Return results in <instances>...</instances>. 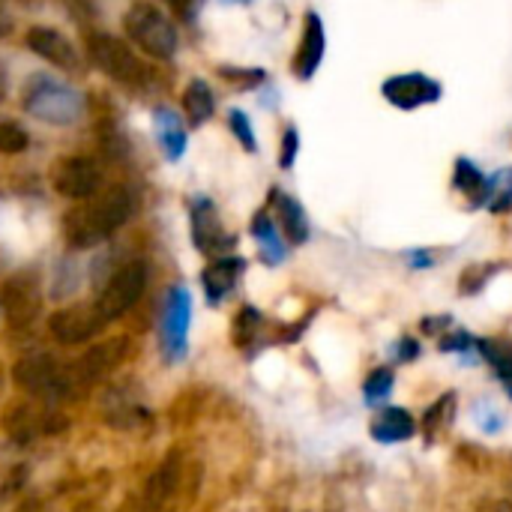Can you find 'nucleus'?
Segmentation results:
<instances>
[{
	"label": "nucleus",
	"mask_w": 512,
	"mask_h": 512,
	"mask_svg": "<svg viewBox=\"0 0 512 512\" xmlns=\"http://www.w3.org/2000/svg\"><path fill=\"white\" fill-rule=\"evenodd\" d=\"M132 216V195L123 186H111L87 204L75 207L66 216V240L72 249H90L102 240H108L126 219Z\"/></svg>",
	"instance_id": "obj_1"
},
{
	"label": "nucleus",
	"mask_w": 512,
	"mask_h": 512,
	"mask_svg": "<svg viewBox=\"0 0 512 512\" xmlns=\"http://www.w3.org/2000/svg\"><path fill=\"white\" fill-rule=\"evenodd\" d=\"M21 108L36 120L54 123V126H69L84 114V99L66 81H60L48 72H39L24 81Z\"/></svg>",
	"instance_id": "obj_2"
},
{
	"label": "nucleus",
	"mask_w": 512,
	"mask_h": 512,
	"mask_svg": "<svg viewBox=\"0 0 512 512\" xmlns=\"http://www.w3.org/2000/svg\"><path fill=\"white\" fill-rule=\"evenodd\" d=\"M126 36L153 60H171L177 54V27L174 21L156 9L153 3H135L129 6L123 18Z\"/></svg>",
	"instance_id": "obj_3"
},
{
	"label": "nucleus",
	"mask_w": 512,
	"mask_h": 512,
	"mask_svg": "<svg viewBox=\"0 0 512 512\" xmlns=\"http://www.w3.org/2000/svg\"><path fill=\"white\" fill-rule=\"evenodd\" d=\"M129 354V339H108V342H99L93 345L87 354H81L72 366H66V399L84 393L90 384L102 381L111 369H117Z\"/></svg>",
	"instance_id": "obj_4"
},
{
	"label": "nucleus",
	"mask_w": 512,
	"mask_h": 512,
	"mask_svg": "<svg viewBox=\"0 0 512 512\" xmlns=\"http://www.w3.org/2000/svg\"><path fill=\"white\" fill-rule=\"evenodd\" d=\"M144 288H147V264L144 261H129V264H123L108 279V285L102 288V294L96 297L93 306L111 324V321H117L120 315H126L141 300Z\"/></svg>",
	"instance_id": "obj_5"
},
{
	"label": "nucleus",
	"mask_w": 512,
	"mask_h": 512,
	"mask_svg": "<svg viewBox=\"0 0 512 512\" xmlns=\"http://www.w3.org/2000/svg\"><path fill=\"white\" fill-rule=\"evenodd\" d=\"M90 60L99 72H105L108 78H114L120 84H141L147 78V72H144L141 60L132 54V48L111 33L90 36Z\"/></svg>",
	"instance_id": "obj_6"
},
{
	"label": "nucleus",
	"mask_w": 512,
	"mask_h": 512,
	"mask_svg": "<svg viewBox=\"0 0 512 512\" xmlns=\"http://www.w3.org/2000/svg\"><path fill=\"white\" fill-rule=\"evenodd\" d=\"M66 366H60L54 357L48 354H33L15 363L12 369V381L18 390L42 396V399H66Z\"/></svg>",
	"instance_id": "obj_7"
},
{
	"label": "nucleus",
	"mask_w": 512,
	"mask_h": 512,
	"mask_svg": "<svg viewBox=\"0 0 512 512\" xmlns=\"http://www.w3.org/2000/svg\"><path fill=\"white\" fill-rule=\"evenodd\" d=\"M381 93L393 108L417 111L423 105H435L444 96V87L426 72H402V75H390L384 81Z\"/></svg>",
	"instance_id": "obj_8"
},
{
	"label": "nucleus",
	"mask_w": 512,
	"mask_h": 512,
	"mask_svg": "<svg viewBox=\"0 0 512 512\" xmlns=\"http://www.w3.org/2000/svg\"><path fill=\"white\" fill-rule=\"evenodd\" d=\"M0 306H3V315L9 318L12 327H30L42 309V291H39L36 276H30V273L12 276L3 285Z\"/></svg>",
	"instance_id": "obj_9"
},
{
	"label": "nucleus",
	"mask_w": 512,
	"mask_h": 512,
	"mask_svg": "<svg viewBox=\"0 0 512 512\" xmlns=\"http://www.w3.org/2000/svg\"><path fill=\"white\" fill-rule=\"evenodd\" d=\"M108 321L99 315L96 306H72V309H60L48 318V330L57 342L63 345H81L96 339V333H102Z\"/></svg>",
	"instance_id": "obj_10"
},
{
	"label": "nucleus",
	"mask_w": 512,
	"mask_h": 512,
	"mask_svg": "<svg viewBox=\"0 0 512 512\" xmlns=\"http://www.w3.org/2000/svg\"><path fill=\"white\" fill-rule=\"evenodd\" d=\"M66 426V420L54 411H36L33 405H12L3 417V429L15 444H30L39 435H54Z\"/></svg>",
	"instance_id": "obj_11"
},
{
	"label": "nucleus",
	"mask_w": 512,
	"mask_h": 512,
	"mask_svg": "<svg viewBox=\"0 0 512 512\" xmlns=\"http://www.w3.org/2000/svg\"><path fill=\"white\" fill-rule=\"evenodd\" d=\"M99 186H102V171H99V165L93 159H84V156L60 162V168L54 174V189L63 198H72V201L93 198L99 192Z\"/></svg>",
	"instance_id": "obj_12"
},
{
	"label": "nucleus",
	"mask_w": 512,
	"mask_h": 512,
	"mask_svg": "<svg viewBox=\"0 0 512 512\" xmlns=\"http://www.w3.org/2000/svg\"><path fill=\"white\" fill-rule=\"evenodd\" d=\"M324 51H327V33H324V21L318 12H306V27H303V36H300V48H297V57H294V75L300 81H309L321 60H324Z\"/></svg>",
	"instance_id": "obj_13"
},
{
	"label": "nucleus",
	"mask_w": 512,
	"mask_h": 512,
	"mask_svg": "<svg viewBox=\"0 0 512 512\" xmlns=\"http://www.w3.org/2000/svg\"><path fill=\"white\" fill-rule=\"evenodd\" d=\"M27 48L57 69H69V72L78 69V54H75L72 42L51 27H30L27 30Z\"/></svg>",
	"instance_id": "obj_14"
},
{
	"label": "nucleus",
	"mask_w": 512,
	"mask_h": 512,
	"mask_svg": "<svg viewBox=\"0 0 512 512\" xmlns=\"http://www.w3.org/2000/svg\"><path fill=\"white\" fill-rule=\"evenodd\" d=\"M177 480H180V456L177 453H168L162 459V465L150 474L147 486H144V501H141V512H156L177 489Z\"/></svg>",
	"instance_id": "obj_15"
},
{
	"label": "nucleus",
	"mask_w": 512,
	"mask_h": 512,
	"mask_svg": "<svg viewBox=\"0 0 512 512\" xmlns=\"http://www.w3.org/2000/svg\"><path fill=\"white\" fill-rule=\"evenodd\" d=\"M153 129H156L162 153L177 162L186 153V126L180 123V117L171 108H156L153 111Z\"/></svg>",
	"instance_id": "obj_16"
},
{
	"label": "nucleus",
	"mask_w": 512,
	"mask_h": 512,
	"mask_svg": "<svg viewBox=\"0 0 512 512\" xmlns=\"http://www.w3.org/2000/svg\"><path fill=\"white\" fill-rule=\"evenodd\" d=\"M192 237H195V246L201 252H216L222 246L219 219H216V210L207 198H198L192 204Z\"/></svg>",
	"instance_id": "obj_17"
},
{
	"label": "nucleus",
	"mask_w": 512,
	"mask_h": 512,
	"mask_svg": "<svg viewBox=\"0 0 512 512\" xmlns=\"http://www.w3.org/2000/svg\"><path fill=\"white\" fill-rule=\"evenodd\" d=\"M186 330H189V294L183 288H177L168 297V309H165V339L177 354L183 351Z\"/></svg>",
	"instance_id": "obj_18"
},
{
	"label": "nucleus",
	"mask_w": 512,
	"mask_h": 512,
	"mask_svg": "<svg viewBox=\"0 0 512 512\" xmlns=\"http://www.w3.org/2000/svg\"><path fill=\"white\" fill-rule=\"evenodd\" d=\"M243 273V261L240 258H219L213 267L204 270V288L210 303H219L237 282V276Z\"/></svg>",
	"instance_id": "obj_19"
},
{
	"label": "nucleus",
	"mask_w": 512,
	"mask_h": 512,
	"mask_svg": "<svg viewBox=\"0 0 512 512\" xmlns=\"http://www.w3.org/2000/svg\"><path fill=\"white\" fill-rule=\"evenodd\" d=\"M213 108H216V99H213V90L204 78H192L186 84V93H183V111L189 117L192 126H201L213 117Z\"/></svg>",
	"instance_id": "obj_20"
},
{
	"label": "nucleus",
	"mask_w": 512,
	"mask_h": 512,
	"mask_svg": "<svg viewBox=\"0 0 512 512\" xmlns=\"http://www.w3.org/2000/svg\"><path fill=\"white\" fill-rule=\"evenodd\" d=\"M276 198V207H279V219H282V228L288 234L291 243H306L309 240V219H306V210L300 207V201H294L291 195H273Z\"/></svg>",
	"instance_id": "obj_21"
},
{
	"label": "nucleus",
	"mask_w": 512,
	"mask_h": 512,
	"mask_svg": "<svg viewBox=\"0 0 512 512\" xmlns=\"http://www.w3.org/2000/svg\"><path fill=\"white\" fill-rule=\"evenodd\" d=\"M372 435L384 444H396V441H408L414 435V417L402 408L396 411H384L378 417V423L372 426Z\"/></svg>",
	"instance_id": "obj_22"
},
{
	"label": "nucleus",
	"mask_w": 512,
	"mask_h": 512,
	"mask_svg": "<svg viewBox=\"0 0 512 512\" xmlns=\"http://www.w3.org/2000/svg\"><path fill=\"white\" fill-rule=\"evenodd\" d=\"M486 183H489V177L471 162V159H456V174H453V186L459 189V192H465V195H471L477 204H483V198H486Z\"/></svg>",
	"instance_id": "obj_23"
},
{
	"label": "nucleus",
	"mask_w": 512,
	"mask_h": 512,
	"mask_svg": "<svg viewBox=\"0 0 512 512\" xmlns=\"http://www.w3.org/2000/svg\"><path fill=\"white\" fill-rule=\"evenodd\" d=\"M252 234H255L258 246H261V255H264L270 264H279V261L285 258V243L279 240V231H276V225L270 222L267 213H258V216H255Z\"/></svg>",
	"instance_id": "obj_24"
},
{
	"label": "nucleus",
	"mask_w": 512,
	"mask_h": 512,
	"mask_svg": "<svg viewBox=\"0 0 512 512\" xmlns=\"http://www.w3.org/2000/svg\"><path fill=\"white\" fill-rule=\"evenodd\" d=\"M483 204L492 210V213H504L512 207V168H501L489 177L486 183V198Z\"/></svg>",
	"instance_id": "obj_25"
},
{
	"label": "nucleus",
	"mask_w": 512,
	"mask_h": 512,
	"mask_svg": "<svg viewBox=\"0 0 512 512\" xmlns=\"http://www.w3.org/2000/svg\"><path fill=\"white\" fill-rule=\"evenodd\" d=\"M27 150V132L9 120H0V153H24Z\"/></svg>",
	"instance_id": "obj_26"
},
{
	"label": "nucleus",
	"mask_w": 512,
	"mask_h": 512,
	"mask_svg": "<svg viewBox=\"0 0 512 512\" xmlns=\"http://www.w3.org/2000/svg\"><path fill=\"white\" fill-rule=\"evenodd\" d=\"M228 126H231V132L237 135V141L249 150V153H255L258 150V144H255V129H252V120L243 114V111H231L228 114Z\"/></svg>",
	"instance_id": "obj_27"
},
{
	"label": "nucleus",
	"mask_w": 512,
	"mask_h": 512,
	"mask_svg": "<svg viewBox=\"0 0 512 512\" xmlns=\"http://www.w3.org/2000/svg\"><path fill=\"white\" fill-rule=\"evenodd\" d=\"M390 390H393V372H390V369H378V372H372V378L366 381V399H369L372 405L381 402V399H387Z\"/></svg>",
	"instance_id": "obj_28"
},
{
	"label": "nucleus",
	"mask_w": 512,
	"mask_h": 512,
	"mask_svg": "<svg viewBox=\"0 0 512 512\" xmlns=\"http://www.w3.org/2000/svg\"><path fill=\"white\" fill-rule=\"evenodd\" d=\"M225 81H234V84H243V87H255L264 81V72L261 69H234V66H222L219 69Z\"/></svg>",
	"instance_id": "obj_29"
},
{
	"label": "nucleus",
	"mask_w": 512,
	"mask_h": 512,
	"mask_svg": "<svg viewBox=\"0 0 512 512\" xmlns=\"http://www.w3.org/2000/svg\"><path fill=\"white\" fill-rule=\"evenodd\" d=\"M297 150H300V135H297L294 126H288L285 135H282V156H279V165H282V168H291L294 159H297Z\"/></svg>",
	"instance_id": "obj_30"
},
{
	"label": "nucleus",
	"mask_w": 512,
	"mask_h": 512,
	"mask_svg": "<svg viewBox=\"0 0 512 512\" xmlns=\"http://www.w3.org/2000/svg\"><path fill=\"white\" fill-rule=\"evenodd\" d=\"M9 30H12V21H9V15H6V9L0 3V36H6Z\"/></svg>",
	"instance_id": "obj_31"
},
{
	"label": "nucleus",
	"mask_w": 512,
	"mask_h": 512,
	"mask_svg": "<svg viewBox=\"0 0 512 512\" xmlns=\"http://www.w3.org/2000/svg\"><path fill=\"white\" fill-rule=\"evenodd\" d=\"M15 512H42V504H39L36 498H27V501H24V504H21Z\"/></svg>",
	"instance_id": "obj_32"
},
{
	"label": "nucleus",
	"mask_w": 512,
	"mask_h": 512,
	"mask_svg": "<svg viewBox=\"0 0 512 512\" xmlns=\"http://www.w3.org/2000/svg\"><path fill=\"white\" fill-rule=\"evenodd\" d=\"M6 96V72H3V66H0V99Z\"/></svg>",
	"instance_id": "obj_33"
},
{
	"label": "nucleus",
	"mask_w": 512,
	"mask_h": 512,
	"mask_svg": "<svg viewBox=\"0 0 512 512\" xmlns=\"http://www.w3.org/2000/svg\"><path fill=\"white\" fill-rule=\"evenodd\" d=\"M3 384H6V378H3V369H0V393H3Z\"/></svg>",
	"instance_id": "obj_34"
},
{
	"label": "nucleus",
	"mask_w": 512,
	"mask_h": 512,
	"mask_svg": "<svg viewBox=\"0 0 512 512\" xmlns=\"http://www.w3.org/2000/svg\"><path fill=\"white\" fill-rule=\"evenodd\" d=\"M225 3H249V0H225Z\"/></svg>",
	"instance_id": "obj_35"
}]
</instances>
